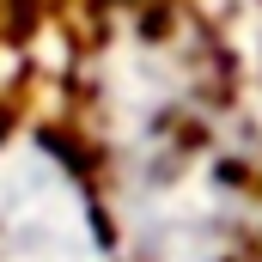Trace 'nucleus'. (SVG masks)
<instances>
[{"label":"nucleus","instance_id":"1","mask_svg":"<svg viewBox=\"0 0 262 262\" xmlns=\"http://www.w3.org/2000/svg\"><path fill=\"white\" fill-rule=\"evenodd\" d=\"M0 159V262H116V232L92 183L55 140H6Z\"/></svg>","mask_w":262,"mask_h":262}]
</instances>
